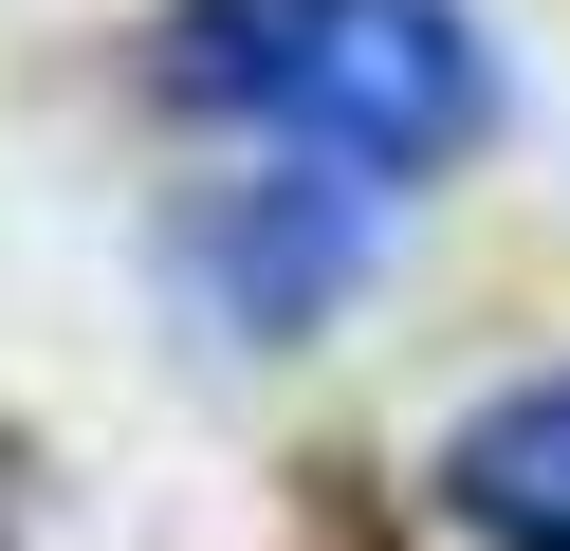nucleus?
<instances>
[{"label":"nucleus","instance_id":"1","mask_svg":"<svg viewBox=\"0 0 570 551\" xmlns=\"http://www.w3.org/2000/svg\"><path fill=\"white\" fill-rule=\"evenodd\" d=\"M166 92L258 129L276 166H332V184H423L497 129V56L460 0H185L166 19Z\"/></svg>","mask_w":570,"mask_h":551},{"label":"nucleus","instance_id":"2","mask_svg":"<svg viewBox=\"0 0 570 551\" xmlns=\"http://www.w3.org/2000/svg\"><path fill=\"white\" fill-rule=\"evenodd\" d=\"M350 239H368V184H332V166H258L222 220H203L239 331H313V313L350 294Z\"/></svg>","mask_w":570,"mask_h":551},{"label":"nucleus","instance_id":"3","mask_svg":"<svg viewBox=\"0 0 570 551\" xmlns=\"http://www.w3.org/2000/svg\"><path fill=\"white\" fill-rule=\"evenodd\" d=\"M442 514L497 551H570V367H533V386H497L479 423L442 441Z\"/></svg>","mask_w":570,"mask_h":551}]
</instances>
